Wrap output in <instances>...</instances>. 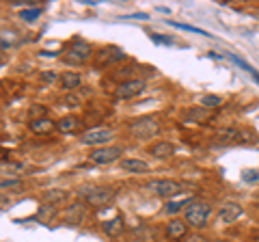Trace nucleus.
Wrapping results in <instances>:
<instances>
[{
    "instance_id": "obj_13",
    "label": "nucleus",
    "mask_w": 259,
    "mask_h": 242,
    "mask_svg": "<svg viewBox=\"0 0 259 242\" xmlns=\"http://www.w3.org/2000/svg\"><path fill=\"white\" fill-rule=\"evenodd\" d=\"M149 154L153 158H171L175 154V145L173 143H168V141H158L156 145H151L149 147Z\"/></svg>"
},
{
    "instance_id": "obj_6",
    "label": "nucleus",
    "mask_w": 259,
    "mask_h": 242,
    "mask_svg": "<svg viewBox=\"0 0 259 242\" xmlns=\"http://www.w3.org/2000/svg\"><path fill=\"white\" fill-rule=\"evenodd\" d=\"M125 56H127V54H125L123 50H119V48L106 46V48H102V50L95 54V65H97V67H108V65H112V63L125 61Z\"/></svg>"
},
{
    "instance_id": "obj_24",
    "label": "nucleus",
    "mask_w": 259,
    "mask_h": 242,
    "mask_svg": "<svg viewBox=\"0 0 259 242\" xmlns=\"http://www.w3.org/2000/svg\"><path fill=\"white\" fill-rule=\"evenodd\" d=\"M28 117H30V121H35V119H44V117H48V108H46V106H41V104H32L30 110H28Z\"/></svg>"
},
{
    "instance_id": "obj_4",
    "label": "nucleus",
    "mask_w": 259,
    "mask_h": 242,
    "mask_svg": "<svg viewBox=\"0 0 259 242\" xmlns=\"http://www.w3.org/2000/svg\"><path fill=\"white\" fill-rule=\"evenodd\" d=\"M209 214H212V208L203 204V201H192V204L184 210L186 223L192 225V227H205Z\"/></svg>"
},
{
    "instance_id": "obj_15",
    "label": "nucleus",
    "mask_w": 259,
    "mask_h": 242,
    "mask_svg": "<svg viewBox=\"0 0 259 242\" xmlns=\"http://www.w3.org/2000/svg\"><path fill=\"white\" fill-rule=\"evenodd\" d=\"M84 216V204H71L67 210H65V223L69 225H78Z\"/></svg>"
},
{
    "instance_id": "obj_5",
    "label": "nucleus",
    "mask_w": 259,
    "mask_h": 242,
    "mask_svg": "<svg viewBox=\"0 0 259 242\" xmlns=\"http://www.w3.org/2000/svg\"><path fill=\"white\" fill-rule=\"evenodd\" d=\"M145 190L156 197H175L182 192V184H177L173 180H153L145 186Z\"/></svg>"
},
{
    "instance_id": "obj_3",
    "label": "nucleus",
    "mask_w": 259,
    "mask_h": 242,
    "mask_svg": "<svg viewBox=\"0 0 259 242\" xmlns=\"http://www.w3.org/2000/svg\"><path fill=\"white\" fill-rule=\"evenodd\" d=\"M93 54V48L89 46L84 39H71V42L67 44V48H65V56L63 59L67 63H74V65H82V63H87L89 59H91Z\"/></svg>"
},
{
    "instance_id": "obj_31",
    "label": "nucleus",
    "mask_w": 259,
    "mask_h": 242,
    "mask_svg": "<svg viewBox=\"0 0 259 242\" xmlns=\"http://www.w3.org/2000/svg\"><path fill=\"white\" fill-rule=\"evenodd\" d=\"M41 80H46V83H52V80H56V74H54V71H44Z\"/></svg>"
},
{
    "instance_id": "obj_1",
    "label": "nucleus",
    "mask_w": 259,
    "mask_h": 242,
    "mask_svg": "<svg viewBox=\"0 0 259 242\" xmlns=\"http://www.w3.org/2000/svg\"><path fill=\"white\" fill-rule=\"evenodd\" d=\"M80 197H84V201L93 208H108V204H112L117 197V190L115 188H108V186H91V188H82L80 190Z\"/></svg>"
},
{
    "instance_id": "obj_29",
    "label": "nucleus",
    "mask_w": 259,
    "mask_h": 242,
    "mask_svg": "<svg viewBox=\"0 0 259 242\" xmlns=\"http://www.w3.org/2000/svg\"><path fill=\"white\" fill-rule=\"evenodd\" d=\"M231 61H233V63H238V65H240V67H244L246 71H250V74H253V71H255L253 67H250V65H248V63H244V61H242V59H238V56H236V54H231Z\"/></svg>"
},
{
    "instance_id": "obj_20",
    "label": "nucleus",
    "mask_w": 259,
    "mask_h": 242,
    "mask_svg": "<svg viewBox=\"0 0 259 242\" xmlns=\"http://www.w3.org/2000/svg\"><path fill=\"white\" fill-rule=\"evenodd\" d=\"M65 199H67V192L65 190H48V192H44V201L46 204H50V206L61 204V201H65Z\"/></svg>"
},
{
    "instance_id": "obj_28",
    "label": "nucleus",
    "mask_w": 259,
    "mask_h": 242,
    "mask_svg": "<svg viewBox=\"0 0 259 242\" xmlns=\"http://www.w3.org/2000/svg\"><path fill=\"white\" fill-rule=\"evenodd\" d=\"M22 186V180H3V190L7 188H20Z\"/></svg>"
},
{
    "instance_id": "obj_23",
    "label": "nucleus",
    "mask_w": 259,
    "mask_h": 242,
    "mask_svg": "<svg viewBox=\"0 0 259 242\" xmlns=\"http://www.w3.org/2000/svg\"><path fill=\"white\" fill-rule=\"evenodd\" d=\"M134 69H136L134 65H127V67H121V69H117L112 76H115V80H121V83H127V80H134V78H130V76L134 74Z\"/></svg>"
},
{
    "instance_id": "obj_2",
    "label": "nucleus",
    "mask_w": 259,
    "mask_h": 242,
    "mask_svg": "<svg viewBox=\"0 0 259 242\" xmlns=\"http://www.w3.org/2000/svg\"><path fill=\"white\" fill-rule=\"evenodd\" d=\"M127 130L139 141H147V139H151V136H156L160 132V124H158L156 117H141V119L130 121Z\"/></svg>"
},
{
    "instance_id": "obj_14",
    "label": "nucleus",
    "mask_w": 259,
    "mask_h": 242,
    "mask_svg": "<svg viewBox=\"0 0 259 242\" xmlns=\"http://www.w3.org/2000/svg\"><path fill=\"white\" fill-rule=\"evenodd\" d=\"M28 128H30V132H32V134H50L54 128H56V121L48 119V117H44V119H35V121H30V124H28Z\"/></svg>"
},
{
    "instance_id": "obj_8",
    "label": "nucleus",
    "mask_w": 259,
    "mask_h": 242,
    "mask_svg": "<svg viewBox=\"0 0 259 242\" xmlns=\"http://www.w3.org/2000/svg\"><path fill=\"white\" fill-rule=\"evenodd\" d=\"M117 158H121V147H95L89 154V160L93 165H110Z\"/></svg>"
},
{
    "instance_id": "obj_9",
    "label": "nucleus",
    "mask_w": 259,
    "mask_h": 242,
    "mask_svg": "<svg viewBox=\"0 0 259 242\" xmlns=\"http://www.w3.org/2000/svg\"><path fill=\"white\" fill-rule=\"evenodd\" d=\"M112 130H106V128H93V130L84 132L80 136V143L82 145H102L106 141H112Z\"/></svg>"
},
{
    "instance_id": "obj_27",
    "label": "nucleus",
    "mask_w": 259,
    "mask_h": 242,
    "mask_svg": "<svg viewBox=\"0 0 259 242\" xmlns=\"http://www.w3.org/2000/svg\"><path fill=\"white\" fill-rule=\"evenodd\" d=\"M39 13H41V9H26V11H22V20L35 22V20L39 18Z\"/></svg>"
},
{
    "instance_id": "obj_32",
    "label": "nucleus",
    "mask_w": 259,
    "mask_h": 242,
    "mask_svg": "<svg viewBox=\"0 0 259 242\" xmlns=\"http://www.w3.org/2000/svg\"><path fill=\"white\" fill-rule=\"evenodd\" d=\"M151 39H153V42H156V44H171V42H168V39H164L162 35H151Z\"/></svg>"
},
{
    "instance_id": "obj_22",
    "label": "nucleus",
    "mask_w": 259,
    "mask_h": 242,
    "mask_svg": "<svg viewBox=\"0 0 259 242\" xmlns=\"http://www.w3.org/2000/svg\"><path fill=\"white\" fill-rule=\"evenodd\" d=\"M192 204V201H188V199H182V201H171V204H166L164 206V212H168V214H175V212H180V210L184 208H188Z\"/></svg>"
},
{
    "instance_id": "obj_34",
    "label": "nucleus",
    "mask_w": 259,
    "mask_h": 242,
    "mask_svg": "<svg viewBox=\"0 0 259 242\" xmlns=\"http://www.w3.org/2000/svg\"><path fill=\"white\" fill-rule=\"evenodd\" d=\"M250 76H253V78L257 80V83H259V71H257V69H255V71H253V74H250Z\"/></svg>"
},
{
    "instance_id": "obj_17",
    "label": "nucleus",
    "mask_w": 259,
    "mask_h": 242,
    "mask_svg": "<svg viewBox=\"0 0 259 242\" xmlns=\"http://www.w3.org/2000/svg\"><path fill=\"white\" fill-rule=\"evenodd\" d=\"M78 126H80V119L74 117V115L63 117L61 121H56V130L63 132V134H74L78 130Z\"/></svg>"
},
{
    "instance_id": "obj_26",
    "label": "nucleus",
    "mask_w": 259,
    "mask_h": 242,
    "mask_svg": "<svg viewBox=\"0 0 259 242\" xmlns=\"http://www.w3.org/2000/svg\"><path fill=\"white\" fill-rule=\"evenodd\" d=\"M168 24H173L175 28L188 30V33H199V35H203V37H209V33H205V30H201V28H197V26H188V24H180V22H168Z\"/></svg>"
},
{
    "instance_id": "obj_12",
    "label": "nucleus",
    "mask_w": 259,
    "mask_h": 242,
    "mask_svg": "<svg viewBox=\"0 0 259 242\" xmlns=\"http://www.w3.org/2000/svg\"><path fill=\"white\" fill-rule=\"evenodd\" d=\"M242 206H238V204H227V206H223L221 210H218V221H223V223H236L240 216H242Z\"/></svg>"
},
{
    "instance_id": "obj_19",
    "label": "nucleus",
    "mask_w": 259,
    "mask_h": 242,
    "mask_svg": "<svg viewBox=\"0 0 259 242\" xmlns=\"http://www.w3.org/2000/svg\"><path fill=\"white\" fill-rule=\"evenodd\" d=\"M214 139L223 141V143H233V141H240L242 139V132L236 130V128H221V130H216Z\"/></svg>"
},
{
    "instance_id": "obj_18",
    "label": "nucleus",
    "mask_w": 259,
    "mask_h": 242,
    "mask_svg": "<svg viewBox=\"0 0 259 242\" xmlns=\"http://www.w3.org/2000/svg\"><path fill=\"white\" fill-rule=\"evenodd\" d=\"M80 83H82V78H80V74H76V71H63L61 74V87L65 91H74V89L80 87Z\"/></svg>"
},
{
    "instance_id": "obj_25",
    "label": "nucleus",
    "mask_w": 259,
    "mask_h": 242,
    "mask_svg": "<svg viewBox=\"0 0 259 242\" xmlns=\"http://www.w3.org/2000/svg\"><path fill=\"white\" fill-rule=\"evenodd\" d=\"M221 98H218V95H203V98H201V106L203 108H216V106H221Z\"/></svg>"
},
{
    "instance_id": "obj_11",
    "label": "nucleus",
    "mask_w": 259,
    "mask_h": 242,
    "mask_svg": "<svg viewBox=\"0 0 259 242\" xmlns=\"http://www.w3.org/2000/svg\"><path fill=\"white\" fill-rule=\"evenodd\" d=\"M100 227L106 236H119L123 231V219L121 214H115L112 219H100Z\"/></svg>"
},
{
    "instance_id": "obj_33",
    "label": "nucleus",
    "mask_w": 259,
    "mask_h": 242,
    "mask_svg": "<svg viewBox=\"0 0 259 242\" xmlns=\"http://www.w3.org/2000/svg\"><path fill=\"white\" fill-rule=\"evenodd\" d=\"M186 242H205V240H203V238H199V236H194V238H188Z\"/></svg>"
},
{
    "instance_id": "obj_7",
    "label": "nucleus",
    "mask_w": 259,
    "mask_h": 242,
    "mask_svg": "<svg viewBox=\"0 0 259 242\" xmlns=\"http://www.w3.org/2000/svg\"><path fill=\"white\" fill-rule=\"evenodd\" d=\"M145 89V80H127V83H121L117 89H115V98L117 100H132L136 95H141Z\"/></svg>"
},
{
    "instance_id": "obj_35",
    "label": "nucleus",
    "mask_w": 259,
    "mask_h": 242,
    "mask_svg": "<svg viewBox=\"0 0 259 242\" xmlns=\"http://www.w3.org/2000/svg\"><path fill=\"white\" fill-rule=\"evenodd\" d=\"M250 238H253V242H259V231H257V233H253Z\"/></svg>"
},
{
    "instance_id": "obj_36",
    "label": "nucleus",
    "mask_w": 259,
    "mask_h": 242,
    "mask_svg": "<svg viewBox=\"0 0 259 242\" xmlns=\"http://www.w3.org/2000/svg\"><path fill=\"white\" fill-rule=\"evenodd\" d=\"M214 242H231V240H214Z\"/></svg>"
},
{
    "instance_id": "obj_10",
    "label": "nucleus",
    "mask_w": 259,
    "mask_h": 242,
    "mask_svg": "<svg viewBox=\"0 0 259 242\" xmlns=\"http://www.w3.org/2000/svg\"><path fill=\"white\" fill-rule=\"evenodd\" d=\"M186 233H188V227H186V221L182 219H173L168 221L166 225V238L173 240V242H182L186 238Z\"/></svg>"
},
{
    "instance_id": "obj_21",
    "label": "nucleus",
    "mask_w": 259,
    "mask_h": 242,
    "mask_svg": "<svg viewBox=\"0 0 259 242\" xmlns=\"http://www.w3.org/2000/svg\"><path fill=\"white\" fill-rule=\"evenodd\" d=\"M52 216H56V208H54V206H50V204H46V206L39 208V212H37L35 219H37V221L48 223V221L52 219Z\"/></svg>"
},
{
    "instance_id": "obj_16",
    "label": "nucleus",
    "mask_w": 259,
    "mask_h": 242,
    "mask_svg": "<svg viewBox=\"0 0 259 242\" xmlns=\"http://www.w3.org/2000/svg\"><path fill=\"white\" fill-rule=\"evenodd\" d=\"M121 167L130 173H147L149 171V165L145 163V160H139V158H123L121 160Z\"/></svg>"
},
{
    "instance_id": "obj_30",
    "label": "nucleus",
    "mask_w": 259,
    "mask_h": 242,
    "mask_svg": "<svg viewBox=\"0 0 259 242\" xmlns=\"http://www.w3.org/2000/svg\"><path fill=\"white\" fill-rule=\"evenodd\" d=\"M65 104H69V108H78L80 106V100L74 98V95H67V98H65Z\"/></svg>"
}]
</instances>
